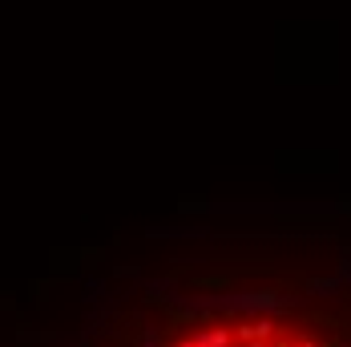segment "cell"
<instances>
[{
    "instance_id": "1",
    "label": "cell",
    "mask_w": 351,
    "mask_h": 347,
    "mask_svg": "<svg viewBox=\"0 0 351 347\" xmlns=\"http://www.w3.org/2000/svg\"><path fill=\"white\" fill-rule=\"evenodd\" d=\"M158 347H351L331 323L315 315H210L190 319L174 331V339Z\"/></svg>"
}]
</instances>
